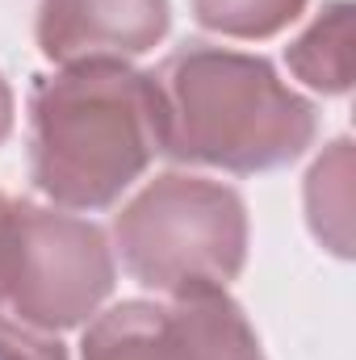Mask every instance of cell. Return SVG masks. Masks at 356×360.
<instances>
[{
	"label": "cell",
	"mask_w": 356,
	"mask_h": 360,
	"mask_svg": "<svg viewBox=\"0 0 356 360\" xmlns=\"http://www.w3.org/2000/svg\"><path fill=\"white\" fill-rule=\"evenodd\" d=\"M34 184L68 205H113L164 151L155 76L117 59L68 63L34 89Z\"/></svg>",
	"instance_id": "obj_1"
},
{
	"label": "cell",
	"mask_w": 356,
	"mask_h": 360,
	"mask_svg": "<svg viewBox=\"0 0 356 360\" xmlns=\"http://www.w3.org/2000/svg\"><path fill=\"white\" fill-rule=\"evenodd\" d=\"M164 151L227 172H268L314 139V105L256 55L184 46L160 72Z\"/></svg>",
	"instance_id": "obj_2"
},
{
	"label": "cell",
	"mask_w": 356,
	"mask_h": 360,
	"mask_svg": "<svg viewBox=\"0 0 356 360\" xmlns=\"http://www.w3.org/2000/svg\"><path fill=\"white\" fill-rule=\"evenodd\" d=\"M113 235L130 276L168 297L218 293L248 260L243 197L218 180L180 172L151 180L117 214Z\"/></svg>",
	"instance_id": "obj_3"
},
{
	"label": "cell",
	"mask_w": 356,
	"mask_h": 360,
	"mask_svg": "<svg viewBox=\"0 0 356 360\" xmlns=\"http://www.w3.org/2000/svg\"><path fill=\"white\" fill-rule=\"evenodd\" d=\"M113 289V256L101 235L76 214L25 205L21 260L8 306L34 331H63L84 323Z\"/></svg>",
	"instance_id": "obj_4"
},
{
	"label": "cell",
	"mask_w": 356,
	"mask_h": 360,
	"mask_svg": "<svg viewBox=\"0 0 356 360\" xmlns=\"http://www.w3.org/2000/svg\"><path fill=\"white\" fill-rule=\"evenodd\" d=\"M84 360H265L243 310L218 293L122 302L84 335Z\"/></svg>",
	"instance_id": "obj_5"
},
{
	"label": "cell",
	"mask_w": 356,
	"mask_h": 360,
	"mask_svg": "<svg viewBox=\"0 0 356 360\" xmlns=\"http://www.w3.org/2000/svg\"><path fill=\"white\" fill-rule=\"evenodd\" d=\"M168 0H42L38 46L55 63L134 59L168 34Z\"/></svg>",
	"instance_id": "obj_6"
},
{
	"label": "cell",
	"mask_w": 356,
	"mask_h": 360,
	"mask_svg": "<svg viewBox=\"0 0 356 360\" xmlns=\"http://www.w3.org/2000/svg\"><path fill=\"white\" fill-rule=\"evenodd\" d=\"M289 68L310 89L348 92L356 72V30L348 0H336L319 13V21L289 46Z\"/></svg>",
	"instance_id": "obj_7"
},
{
	"label": "cell",
	"mask_w": 356,
	"mask_h": 360,
	"mask_svg": "<svg viewBox=\"0 0 356 360\" xmlns=\"http://www.w3.org/2000/svg\"><path fill=\"white\" fill-rule=\"evenodd\" d=\"M306 210L314 235L336 252H352V143L340 139L306 176Z\"/></svg>",
	"instance_id": "obj_8"
},
{
	"label": "cell",
	"mask_w": 356,
	"mask_h": 360,
	"mask_svg": "<svg viewBox=\"0 0 356 360\" xmlns=\"http://www.w3.org/2000/svg\"><path fill=\"white\" fill-rule=\"evenodd\" d=\"M302 8L306 0H193L197 21L227 38H272Z\"/></svg>",
	"instance_id": "obj_9"
},
{
	"label": "cell",
	"mask_w": 356,
	"mask_h": 360,
	"mask_svg": "<svg viewBox=\"0 0 356 360\" xmlns=\"http://www.w3.org/2000/svg\"><path fill=\"white\" fill-rule=\"evenodd\" d=\"M21 222H25V201L0 193V302L13 293V276L21 260Z\"/></svg>",
	"instance_id": "obj_10"
},
{
	"label": "cell",
	"mask_w": 356,
	"mask_h": 360,
	"mask_svg": "<svg viewBox=\"0 0 356 360\" xmlns=\"http://www.w3.org/2000/svg\"><path fill=\"white\" fill-rule=\"evenodd\" d=\"M0 360H68V352L59 340H46L25 323L0 319Z\"/></svg>",
	"instance_id": "obj_11"
},
{
	"label": "cell",
	"mask_w": 356,
	"mask_h": 360,
	"mask_svg": "<svg viewBox=\"0 0 356 360\" xmlns=\"http://www.w3.org/2000/svg\"><path fill=\"white\" fill-rule=\"evenodd\" d=\"M8 130H13V92L4 84V76H0V143L8 139Z\"/></svg>",
	"instance_id": "obj_12"
}]
</instances>
